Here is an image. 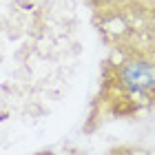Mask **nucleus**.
Here are the masks:
<instances>
[{
  "label": "nucleus",
  "mask_w": 155,
  "mask_h": 155,
  "mask_svg": "<svg viewBox=\"0 0 155 155\" xmlns=\"http://www.w3.org/2000/svg\"><path fill=\"white\" fill-rule=\"evenodd\" d=\"M155 109V47L133 49L102 71L91 122L126 120Z\"/></svg>",
  "instance_id": "obj_1"
},
{
  "label": "nucleus",
  "mask_w": 155,
  "mask_h": 155,
  "mask_svg": "<svg viewBox=\"0 0 155 155\" xmlns=\"http://www.w3.org/2000/svg\"><path fill=\"white\" fill-rule=\"evenodd\" d=\"M137 133H140V144H144L146 151L155 153V109L149 111L146 120L137 126Z\"/></svg>",
  "instance_id": "obj_3"
},
{
  "label": "nucleus",
  "mask_w": 155,
  "mask_h": 155,
  "mask_svg": "<svg viewBox=\"0 0 155 155\" xmlns=\"http://www.w3.org/2000/svg\"><path fill=\"white\" fill-rule=\"evenodd\" d=\"M91 11L100 18H115L122 9L131 7L135 0H87Z\"/></svg>",
  "instance_id": "obj_2"
}]
</instances>
